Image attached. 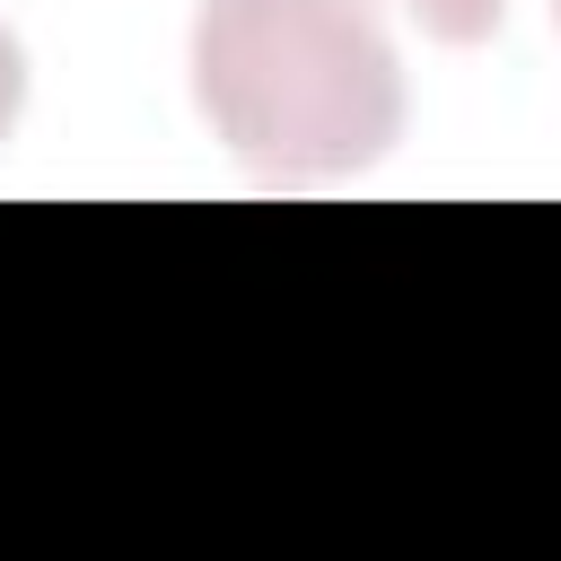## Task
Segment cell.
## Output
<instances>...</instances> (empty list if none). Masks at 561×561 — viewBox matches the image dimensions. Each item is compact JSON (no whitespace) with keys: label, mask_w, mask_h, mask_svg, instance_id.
Returning a JSON list of instances; mask_svg holds the SVG:
<instances>
[{"label":"cell","mask_w":561,"mask_h":561,"mask_svg":"<svg viewBox=\"0 0 561 561\" xmlns=\"http://www.w3.org/2000/svg\"><path fill=\"white\" fill-rule=\"evenodd\" d=\"M500 9H508V0H394V18L421 26L430 44H482V35L500 26Z\"/></svg>","instance_id":"7a4b0ae2"},{"label":"cell","mask_w":561,"mask_h":561,"mask_svg":"<svg viewBox=\"0 0 561 561\" xmlns=\"http://www.w3.org/2000/svg\"><path fill=\"white\" fill-rule=\"evenodd\" d=\"M18 105H26V53H18V35L0 26V140H9V123H18Z\"/></svg>","instance_id":"3957f363"},{"label":"cell","mask_w":561,"mask_h":561,"mask_svg":"<svg viewBox=\"0 0 561 561\" xmlns=\"http://www.w3.org/2000/svg\"><path fill=\"white\" fill-rule=\"evenodd\" d=\"M193 105L263 184H333L403 140V53L377 0H202Z\"/></svg>","instance_id":"6da1fadb"},{"label":"cell","mask_w":561,"mask_h":561,"mask_svg":"<svg viewBox=\"0 0 561 561\" xmlns=\"http://www.w3.org/2000/svg\"><path fill=\"white\" fill-rule=\"evenodd\" d=\"M552 26H561V0H552Z\"/></svg>","instance_id":"277c9868"}]
</instances>
